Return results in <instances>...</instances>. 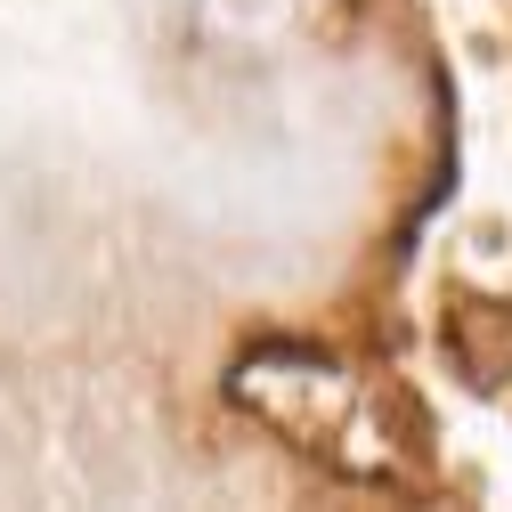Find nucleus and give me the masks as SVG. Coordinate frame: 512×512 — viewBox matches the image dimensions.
<instances>
[{
  "instance_id": "1",
  "label": "nucleus",
  "mask_w": 512,
  "mask_h": 512,
  "mask_svg": "<svg viewBox=\"0 0 512 512\" xmlns=\"http://www.w3.org/2000/svg\"><path fill=\"white\" fill-rule=\"evenodd\" d=\"M301 17V0H196V25L228 49H277Z\"/></svg>"
}]
</instances>
